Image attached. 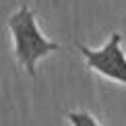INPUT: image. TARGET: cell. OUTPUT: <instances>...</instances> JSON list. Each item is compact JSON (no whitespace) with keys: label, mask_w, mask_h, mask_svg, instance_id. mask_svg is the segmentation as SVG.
Segmentation results:
<instances>
[{"label":"cell","mask_w":126,"mask_h":126,"mask_svg":"<svg viewBox=\"0 0 126 126\" xmlns=\"http://www.w3.org/2000/svg\"><path fill=\"white\" fill-rule=\"evenodd\" d=\"M64 118L70 126H103L99 122V118L87 110H70V112H66Z\"/></svg>","instance_id":"obj_3"},{"label":"cell","mask_w":126,"mask_h":126,"mask_svg":"<svg viewBox=\"0 0 126 126\" xmlns=\"http://www.w3.org/2000/svg\"><path fill=\"white\" fill-rule=\"evenodd\" d=\"M6 29L10 35V44H13L15 62L29 77L37 75V66L41 60L62 50L58 41L44 35L37 15L29 6H19L15 10L6 21Z\"/></svg>","instance_id":"obj_1"},{"label":"cell","mask_w":126,"mask_h":126,"mask_svg":"<svg viewBox=\"0 0 126 126\" xmlns=\"http://www.w3.org/2000/svg\"><path fill=\"white\" fill-rule=\"evenodd\" d=\"M75 48L83 56L85 66L91 72L116 83V85L126 87V50L122 46L120 33H112L108 41L99 48H89L81 41H77Z\"/></svg>","instance_id":"obj_2"}]
</instances>
